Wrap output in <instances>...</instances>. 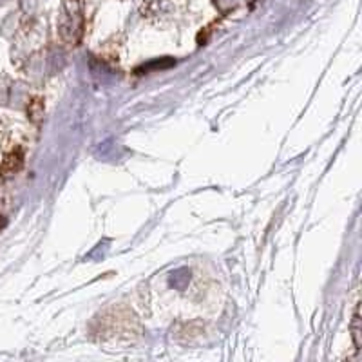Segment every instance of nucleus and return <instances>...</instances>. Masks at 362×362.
Here are the masks:
<instances>
[]
</instances>
